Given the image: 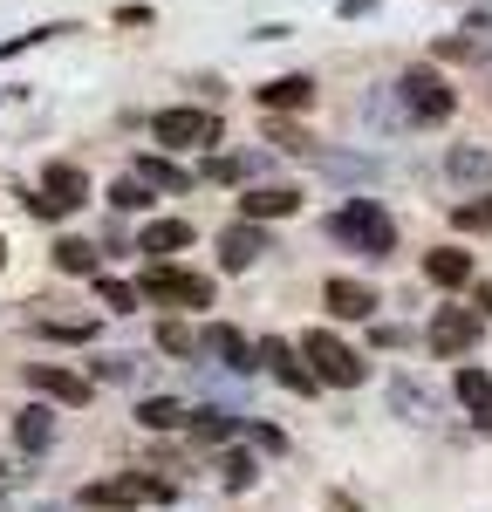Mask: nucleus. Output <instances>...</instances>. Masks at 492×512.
I'll list each match as a JSON object with an SVG mask.
<instances>
[{"label": "nucleus", "mask_w": 492, "mask_h": 512, "mask_svg": "<svg viewBox=\"0 0 492 512\" xmlns=\"http://www.w3.org/2000/svg\"><path fill=\"white\" fill-rule=\"evenodd\" d=\"M14 444H21V451H48V444H55V417H48L41 403H28V410L14 417Z\"/></svg>", "instance_id": "obj_17"}, {"label": "nucleus", "mask_w": 492, "mask_h": 512, "mask_svg": "<svg viewBox=\"0 0 492 512\" xmlns=\"http://www.w3.org/2000/svg\"><path fill=\"white\" fill-rule=\"evenodd\" d=\"M253 171V158H212L205 164V178H246Z\"/></svg>", "instance_id": "obj_33"}, {"label": "nucleus", "mask_w": 492, "mask_h": 512, "mask_svg": "<svg viewBox=\"0 0 492 512\" xmlns=\"http://www.w3.org/2000/svg\"><path fill=\"white\" fill-rule=\"evenodd\" d=\"M137 178L158 185V192H185V171H178L171 158H137Z\"/></svg>", "instance_id": "obj_24"}, {"label": "nucleus", "mask_w": 492, "mask_h": 512, "mask_svg": "<svg viewBox=\"0 0 492 512\" xmlns=\"http://www.w3.org/2000/svg\"><path fill=\"white\" fill-rule=\"evenodd\" d=\"M0 267H7V239H0Z\"/></svg>", "instance_id": "obj_37"}, {"label": "nucleus", "mask_w": 492, "mask_h": 512, "mask_svg": "<svg viewBox=\"0 0 492 512\" xmlns=\"http://www.w3.org/2000/svg\"><path fill=\"white\" fill-rule=\"evenodd\" d=\"M137 246H144V253H178V246H192V226H185V219H151Z\"/></svg>", "instance_id": "obj_19"}, {"label": "nucleus", "mask_w": 492, "mask_h": 512, "mask_svg": "<svg viewBox=\"0 0 492 512\" xmlns=\"http://www.w3.org/2000/svg\"><path fill=\"white\" fill-rule=\"evenodd\" d=\"M158 349L164 355H199V335H192L185 321H164V328H158Z\"/></svg>", "instance_id": "obj_29"}, {"label": "nucleus", "mask_w": 492, "mask_h": 512, "mask_svg": "<svg viewBox=\"0 0 492 512\" xmlns=\"http://www.w3.org/2000/svg\"><path fill=\"white\" fill-rule=\"evenodd\" d=\"M451 226H458V233H492V192L472 198V205H458V212H451Z\"/></svg>", "instance_id": "obj_27"}, {"label": "nucleus", "mask_w": 492, "mask_h": 512, "mask_svg": "<svg viewBox=\"0 0 492 512\" xmlns=\"http://www.w3.org/2000/svg\"><path fill=\"white\" fill-rule=\"evenodd\" d=\"M137 424H144V431H178V424H192V410H185L178 396H144V403H137Z\"/></svg>", "instance_id": "obj_16"}, {"label": "nucleus", "mask_w": 492, "mask_h": 512, "mask_svg": "<svg viewBox=\"0 0 492 512\" xmlns=\"http://www.w3.org/2000/svg\"><path fill=\"white\" fill-rule=\"evenodd\" d=\"M458 403H465L472 417H492V376L486 369H458Z\"/></svg>", "instance_id": "obj_20"}, {"label": "nucleus", "mask_w": 492, "mask_h": 512, "mask_svg": "<svg viewBox=\"0 0 492 512\" xmlns=\"http://www.w3.org/2000/svg\"><path fill=\"white\" fill-rule=\"evenodd\" d=\"M96 376H103V383H130L137 362H130V355H110V362H96Z\"/></svg>", "instance_id": "obj_32"}, {"label": "nucleus", "mask_w": 492, "mask_h": 512, "mask_svg": "<svg viewBox=\"0 0 492 512\" xmlns=\"http://www.w3.org/2000/svg\"><path fill=\"white\" fill-rule=\"evenodd\" d=\"M322 301H328L342 321H369V315H376V287H363V280H328Z\"/></svg>", "instance_id": "obj_13"}, {"label": "nucleus", "mask_w": 492, "mask_h": 512, "mask_svg": "<svg viewBox=\"0 0 492 512\" xmlns=\"http://www.w3.org/2000/svg\"><path fill=\"white\" fill-rule=\"evenodd\" d=\"M390 403L404 410L410 424H424V417H431V396H417V390H410V383H390Z\"/></svg>", "instance_id": "obj_31"}, {"label": "nucleus", "mask_w": 492, "mask_h": 512, "mask_svg": "<svg viewBox=\"0 0 492 512\" xmlns=\"http://www.w3.org/2000/svg\"><path fill=\"white\" fill-rule=\"evenodd\" d=\"M253 362H267V369H274L294 396H315V369H308V362H294V349H287L281 335H267V342L253 349Z\"/></svg>", "instance_id": "obj_8"}, {"label": "nucleus", "mask_w": 492, "mask_h": 512, "mask_svg": "<svg viewBox=\"0 0 492 512\" xmlns=\"http://www.w3.org/2000/svg\"><path fill=\"white\" fill-rule=\"evenodd\" d=\"M424 274L438 280V287H465V280H472V253H458V246H438V253L424 260Z\"/></svg>", "instance_id": "obj_18"}, {"label": "nucleus", "mask_w": 492, "mask_h": 512, "mask_svg": "<svg viewBox=\"0 0 492 512\" xmlns=\"http://www.w3.org/2000/svg\"><path fill=\"white\" fill-rule=\"evenodd\" d=\"M479 308H486V315H492V280H479Z\"/></svg>", "instance_id": "obj_36"}, {"label": "nucleus", "mask_w": 492, "mask_h": 512, "mask_svg": "<svg viewBox=\"0 0 492 512\" xmlns=\"http://www.w3.org/2000/svg\"><path fill=\"white\" fill-rule=\"evenodd\" d=\"M397 96H404V117L410 123H445L451 110H458V96H451V82L438 76V69H404Z\"/></svg>", "instance_id": "obj_4"}, {"label": "nucleus", "mask_w": 492, "mask_h": 512, "mask_svg": "<svg viewBox=\"0 0 492 512\" xmlns=\"http://www.w3.org/2000/svg\"><path fill=\"white\" fill-rule=\"evenodd\" d=\"M82 198H89V178H82L76 164H48L41 171V192L28 198V212L35 219H62V212H76Z\"/></svg>", "instance_id": "obj_6"}, {"label": "nucleus", "mask_w": 492, "mask_h": 512, "mask_svg": "<svg viewBox=\"0 0 492 512\" xmlns=\"http://www.w3.org/2000/svg\"><path fill=\"white\" fill-rule=\"evenodd\" d=\"M151 137L171 144V151H205V144L226 137V123L212 117V110H158V117H151Z\"/></svg>", "instance_id": "obj_5"}, {"label": "nucleus", "mask_w": 492, "mask_h": 512, "mask_svg": "<svg viewBox=\"0 0 492 512\" xmlns=\"http://www.w3.org/2000/svg\"><path fill=\"white\" fill-rule=\"evenodd\" d=\"M137 294H151V301H164V308H212V280L185 274V267H151Z\"/></svg>", "instance_id": "obj_7"}, {"label": "nucleus", "mask_w": 492, "mask_h": 512, "mask_svg": "<svg viewBox=\"0 0 492 512\" xmlns=\"http://www.w3.org/2000/svg\"><path fill=\"white\" fill-rule=\"evenodd\" d=\"M199 349H205V355H219V362H226L233 376H246V369H253V342H246L240 328H226V321H212V328H205Z\"/></svg>", "instance_id": "obj_12"}, {"label": "nucleus", "mask_w": 492, "mask_h": 512, "mask_svg": "<svg viewBox=\"0 0 492 512\" xmlns=\"http://www.w3.org/2000/svg\"><path fill=\"white\" fill-rule=\"evenodd\" d=\"M260 103H267V110H308V103H315V76H274L260 89Z\"/></svg>", "instance_id": "obj_15"}, {"label": "nucleus", "mask_w": 492, "mask_h": 512, "mask_svg": "<svg viewBox=\"0 0 492 512\" xmlns=\"http://www.w3.org/2000/svg\"><path fill=\"white\" fill-rule=\"evenodd\" d=\"M110 205H117V212H144V205H151V185H144V178H123V185H110Z\"/></svg>", "instance_id": "obj_30"}, {"label": "nucleus", "mask_w": 492, "mask_h": 512, "mask_svg": "<svg viewBox=\"0 0 492 512\" xmlns=\"http://www.w3.org/2000/svg\"><path fill=\"white\" fill-rule=\"evenodd\" d=\"M28 383H35V396H48V403H89V376L62 369V362H35Z\"/></svg>", "instance_id": "obj_10"}, {"label": "nucleus", "mask_w": 492, "mask_h": 512, "mask_svg": "<svg viewBox=\"0 0 492 512\" xmlns=\"http://www.w3.org/2000/svg\"><path fill=\"white\" fill-rule=\"evenodd\" d=\"M41 335H48V342H89L96 321L89 315H41Z\"/></svg>", "instance_id": "obj_23"}, {"label": "nucleus", "mask_w": 492, "mask_h": 512, "mask_svg": "<svg viewBox=\"0 0 492 512\" xmlns=\"http://www.w3.org/2000/svg\"><path fill=\"white\" fill-rule=\"evenodd\" d=\"M301 355L315 362V383H335V390H356L369 369H363V355L349 349V342H335L328 328H308L301 335Z\"/></svg>", "instance_id": "obj_2"}, {"label": "nucleus", "mask_w": 492, "mask_h": 512, "mask_svg": "<svg viewBox=\"0 0 492 512\" xmlns=\"http://www.w3.org/2000/svg\"><path fill=\"white\" fill-rule=\"evenodd\" d=\"M274 144H281V151H315V144H308L301 130H287V123H274Z\"/></svg>", "instance_id": "obj_35"}, {"label": "nucleus", "mask_w": 492, "mask_h": 512, "mask_svg": "<svg viewBox=\"0 0 492 512\" xmlns=\"http://www.w3.org/2000/svg\"><path fill=\"white\" fill-rule=\"evenodd\" d=\"M260 253H267V233H260V219H246V226H233V233H219V260H226V274H246Z\"/></svg>", "instance_id": "obj_11"}, {"label": "nucleus", "mask_w": 492, "mask_h": 512, "mask_svg": "<svg viewBox=\"0 0 492 512\" xmlns=\"http://www.w3.org/2000/svg\"><path fill=\"white\" fill-rule=\"evenodd\" d=\"M219 478H226V492H246V485L260 478V465H253L246 451H226V465H219Z\"/></svg>", "instance_id": "obj_28"}, {"label": "nucleus", "mask_w": 492, "mask_h": 512, "mask_svg": "<svg viewBox=\"0 0 492 512\" xmlns=\"http://www.w3.org/2000/svg\"><path fill=\"white\" fill-rule=\"evenodd\" d=\"M328 239H342L349 253H369V260H390V246H397V219H390L376 198H349V205L328 212Z\"/></svg>", "instance_id": "obj_1"}, {"label": "nucleus", "mask_w": 492, "mask_h": 512, "mask_svg": "<svg viewBox=\"0 0 492 512\" xmlns=\"http://www.w3.org/2000/svg\"><path fill=\"white\" fill-rule=\"evenodd\" d=\"M472 342H479V308H445L431 321V349L438 355H465Z\"/></svg>", "instance_id": "obj_9"}, {"label": "nucleus", "mask_w": 492, "mask_h": 512, "mask_svg": "<svg viewBox=\"0 0 492 512\" xmlns=\"http://www.w3.org/2000/svg\"><path fill=\"white\" fill-rule=\"evenodd\" d=\"M233 431H240L233 410H192V437H199V444H226Z\"/></svg>", "instance_id": "obj_22"}, {"label": "nucleus", "mask_w": 492, "mask_h": 512, "mask_svg": "<svg viewBox=\"0 0 492 512\" xmlns=\"http://www.w3.org/2000/svg\"><path fill=\"white\" fill-rule=\"evenodd\" d=\"M55 267H62V274H96V246H89V239H62V246H55Z\"/></svg>", "instance_id": "obj_25"}, {"label": "nucleus", "mask_w": 492, "mask_h": 512, "mask_svg": "<svg viewBox=\"0 0 492 512\" xmlns=\"http://www.w3.org/2000/svg\"><path fill=\"white\" fill-rule=\"evenodd\" d=\"M171 499V485L164 478H96V485H82V506L89 512H130V506H164Z\"/></svg>", "instance_id": "obj_3"}, {"label": "nucleus", "mask_w": 492, "mask_h": 512, "mask_svg": "<svg viewBox=\"0 0 492 512\" xmlns=\"http://www.w3.org/2000/svg\"><path fill=\"white\" fill-rule=\"evenodd\" d=\"M96 301H103V308H110V315H130V308H137V287H130V280H96Z\"/></svg>", "instance_id": "obj_26"}, {"label": "nucleus", "mask_w": 492, "mask_h": 512, "mask_svg": "<svg viewBox=\"0 0 492 512\" xmlns=\"http://www.w3.org/2000/svg\"><path fill=\"white\" fill-rule=\"evenodd\" d=\"M246 437H253V444H260V451H287V437L274 431V424H246Z\"/></svg>", "instance_id": "obj_34"}, {"label": "nucleus", "mask_w": 492, "mask_h": 512, "mask_svg": "<svg viewBox=\"0 0 492 512\" xmlns=\"http://www.w3.org/2000/svg\"><path fill=\"white\" fill-rule=\"evenodd\" d=\"M445 171L458 178V185H479V178H492V151H479V144H465V151H451Z\"/></svg>", "instance_id": "obj_21"}, {"label": "nucleus", "mask_w": 492, "mask_h": 512, "mask_svg": "<svg viewBox=\"0 0 492 512\" xmlns=\"http://www.w3.org/2000/svg\"><path fill=\"white\" fill-rule=\"evenodd\" d=\"M294 205H301V192H294V185H253V192L240 198L246 219H287Z\"/></svg>", "instance_id": "obj_14"}]
</instances>
